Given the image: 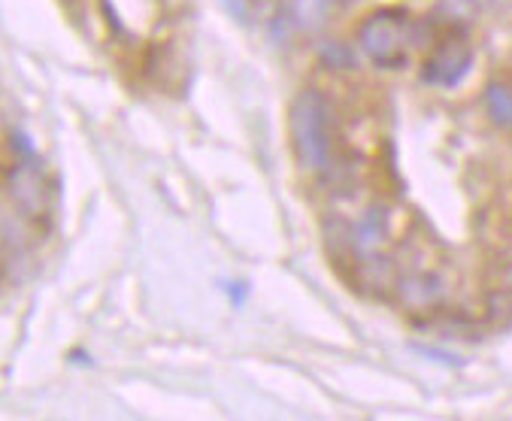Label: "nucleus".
Wrapping results in <instances>:
<instances>
[{"instance_id": "nucleus-11", "label": "nucleus", "mask_w": 512, "mask_h": 421, "mask_svg": "<svg viewBox=\"0 0 512 421\" xmlns=\"http://www.w3.org/2000/svg\"><path fill=\"white\" fill-rule=\"evenodd\" d=\"M322 55H325V64H331V67H352L355 64V55L346 46H340V43L325 46Z\"/></svg>"}, {"instance_id": "nucleus-7", "label": "nucleus", "mask_w": 512, "mask_h": 421, "mask_svg": "<svg viewBox=\"0 0 512 421\" xmlns=\"http://www.w3.org/2000/svg\"><path fill=\"white\" fill-rule=\"evenodd\" d=\"M355 276H358V282L370 294H388L394 288L397 270H394V264L388 258H382L379 252H373V255H361L355 261Z\"/></svg>"}, {"instance_id": "nucleus-5", "label": "nucleus", "mask_w": 512, "mask_h": 421, "mask_svg": "<svg viewBox=\"0 0 512 421\" xmlns=\"http://www.w3.org/2000/svg\"><path fill=\"white\" fill-rule=\"evenodd\" d=\"M470 67H473V52L464 43H446L428 58L422 79L428 85H455L470 73Z\"/></svg>"}, {"instance_id": "nucleus-2", "label": "nucleus", "mask_w": 512, "mask_h": 421, "mask_svg": "<svg viewBox=\"0 0 512 421\" xmlns=\"http://www.w3.org/2000/svg\"><path fill=\"white\" fill-rule=\"evenodd\" d=\"M358 40H361V49L364 55L379 64V67H397L403 61V52H406V40H409V22L403 13L397 10H382V13H373L361 31H358Z\"/></svg>"}, {"instance_id": "nucleus-9", "label": "nucleus", "mask_w": 512, "mask_h": 421, "mask_svg": "<svg viewBox=\"0 0 512 421\" xmlns=\"http://www.w3.org/2000/svg\"><path fill=\"white\" fill-rule=\"evenodd\" d=\"M291 16L303 31H319L328 22V0H294Z\"/></svg>"}, {"instance_id": "nucleus-3", "label": "nucleus", "mask_w": 512, "mask_h": 421, "mask_svg": "<svg viewBox=\"0 0 512 421\" xmlns=\"http://www.w3.org/2000/svg\"><path fill=\"white\" fill-rule=\"evenodd\" d=\"M7 191H10V200L16 203V209H19V213H25L28 219H43L49 213V206H52L49 185H46L43 173L31 161H22L10 173Z\"/></svg>"}, {"instance_id": "nucleus-4", "label": "nucleus", "mask_w": 512, "mask_h": 421, "mask_svg": "<svg viewBox=\"0 0 512 421\" xmlns=\"http://www.w3.org/2000/svg\"><path fill=\"white\" fill-rule=\"evenodd\" d=\"M409 315H431L443 303V282L434 273H406L391 288Z\"/></svg>"}, {"instance_id": "nucleus-1", "label": "nucleus", "mask_w": 512, "mask_h": 421, "mask_svg": "<svg viewBox=\"0 0 512 421\" xmlns=\"http://www.w3.org/2000/svg\"><path fill=\"white\" fill-rule=\"evenodd\" d=\"M291 143L297 161L310 173H322L331 167L334 143H331L328 100L313 88L300 91L291 103Z\"/></svg>"}, {"instance_id": "nucleus-13", "label": "nucleus", "mask_w": 512, "mask_h": 421, "mask_svg": "<svg viewBox=\"0 0 512 421\" xmlns=\"http://www.w3.org/2000/svg\"><path fill=\"white\" fill-rule=\"evenodd\" d=\"M0 279H4V252H0Z\"/></svg>"}, {"instance_id": "nucleus-10", "label": "nucleus", "mask_w": 512, "mask_h": 421, "mask_svg": "<svg viewBox=\"0 0 512 421\" xmlns=\"http://www.w3.org/2000/svg\"><path fill=\"white\" fill-rule=\"evenodd\" d=\"M325 243H328V252L334 258H340V255H352L355 258V249H352V222L331 219L325 225Z\"/></svg>"}, {"instance_id": "nucleus-6", "label": "nucleus", "mask_w": 512, "mask_h": 421, "mask_svg": "<svg viewBox=\"0 0 512 421\" xmlns=\"http://www.w3.org/2000/svg\"><path fill=\"white\" fill-rule=\"evenodd\" d=\"M388 234H391V213H388V206L385 203H373L367 213L352 225V249H355V258L379 252L388 243Z\"/></svg>"}, {"instance_id": "nucleus-8", "label": "nucleus", "mask_w": 512, "mask_h": 421, "mask_svg": "<svg viewBox=\"0 0 512 421\" xmlns=\"http://www.w3.org/2000/svg\"><path fill=\"white\" fill-rule=\"evenodd\" d=\"M482 107H485L488 119H491L500 131H506V128L512 125V91H509L506 82H491V85L485 88Z\"/></svg>"}, {"instance_id": "nucleus-12", "label": "nucleus", "mask_w": 512, "mask_h": 421, "mask_svg": "<svg viewBox=\"0 0 512 421\" xmlns=\"http://www.w3.org/2000/svg\"><path fill=\"white\" fill-rule=\"evenodd\" d=\"M228 13H234L240 22H246V0H225Z\"/></svg>"}]
</instances>
